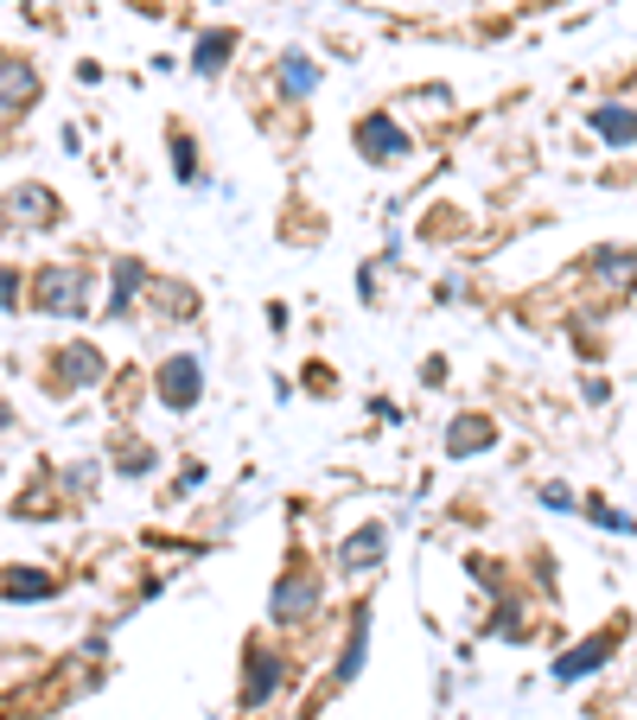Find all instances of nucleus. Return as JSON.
I'll list each match as a JSON object with an SVG mask.
<instances>
[{
  "label": "nucleus",
  "instance_id": "1",
  "mask_svg": "<svg viewBox=\"0 0 637 720\" xmlns=\"http://www.w3.org/2000/svg\"><path fill=\"white\" fill-rule=\"evenodd\" d=\"M26 294H33V312L83 319V312H90V274H83L76 262H45V268H33Z\"/></svg>",
  "mask_w": 637,
  "mask_h": 720
},
{
  "label": "nucleus",
  "instance_id": "2",
  "mask_svg": "<svg viewBox=\"0 0 637 720\" xmlns=\"http://www.w3.org/2000/svg\"><path fill=\"white\" fill-rule=\"evenodd\" d=\"M312 612H319V574L287 568L274 580V593H268V618H274V625H306Z\"/></svg>",
  "mask_w": 637,
  "mask_h": 720
},
{
  "label": "nucleus",
  "instance_id": "3",
  "mask_svg": "<svg viewBox=\"0 0 637 720\" xmlns=\"http://www.w3.org/2000/svg\"><path fill=\"white\" fill-rule=\"evenodd\" d=\"M153 396H160V409H173V415L198 409V396H204V364H198L191 351L166 357V364H160V377H153Z\"/></svg>",
  "mask_w": 637,
  "mask_h": 720
},
{
  "label": "nucleus",
  "instance_id": "4",
  "mask_svg": "<svg viewBox=\"0 0 637 720\" xmlns=\"http://www.w3.org/2000/svg\"><path fill=\"white\" fill-rule=\"evenodd\" d=\"M351 141H357V153L370 160V166H396V160H409V134H402V121L396 115L370 109L357 128H351Z\"/></svg>",
  "mask_w": 637,
  "mask_h": 720
},
{
  "label": "nucleus",
  "instance_id": "5",
  "mask_svg": "<svg viewBox=\"0 0 637 720\" xmlns=\"http://www.w3.org/2000/svg\"><path fill=\"white\" fill-rule=\"evenodd\" d=\"M0 217L13 229H51V224H64V204H58L51 186H13L0 198Z\"/></svg>",
  "mask_w": 637,
  "mask_h": 720
},
{
  "label": "nucleus",
  "instance_id": "6",
  "mask_svg": "<svg viewBox=\"0 0 637 720\" xmlns=\"http://www.w3.org/2000/svg\"><path fill=\"white\" fill-rule=\"evenodd\" d=\"M109 377V357H103V351H96V344H58V351H51V382H58V389H96V382Z\"/></svg>",
  "mask_w": 637,
  "mask_h": 720
},
{
  "label": "nucleus",
  "instance_id": "7",
  "mask_svg": "<svg viewBox=\"0 0 637 720\" xmlns=\"http://www.w3.org/2000/svg\"><path fill=\"white\" fill-rule=\"evenodd\" d=\"M382 555H389V530H382V523H357V530L338 542V568H344V574L382 568Z\"/></svg>",
  "mask_w": 637,
  "mask_h": 720
},
{
  "label": "nucleus",
  "instance_id": "8",
  "mask_svg": "<svg viewBox=\"0 0 637 720\" xmlns=\"http://www.w3.org/2000/svg\"><path fill=\"white\" fill-rule=\"evenodd\" d=\"M491 440H497V421L479 415V409H465V415H452V427H447V459H479Z\"/></svg>",
  "mask_w": 637,
  "mask_h": 720
},
{
  "label": "nucleus",
  "instance_id": "9",
  "mask_svg": "<svg viewBox=\"0 0 637 720\" xmlns=\"http://www.w3.org/2000/svg\"><path fill=\"white\" fill-rule=\"evenodd\" d=\"M618 650V632H600V638H587V645H574V650H562V663H555V676L562 683H580V676H593L605 657Z\"/></svg>",
  "mask_w": 637,
  "mask_h": 720
},
{
  "label": "nucleus",
  "instance_id": "10",
  "mask_svg": "<svg viewBox=\"0 0 637 720\" xmlns=\"http://www.w3.org/2000/svg\"><path fill=\"white\" fill-rule=\"evenodd\" d=\"M33 103H38V71L26 58L0 51V109H33Z\"/></svg>",
  "mask_w": 637,
  "mask_h": 720
},
{
  "label": "nucleus",
  "instance_id": "11",
  "mask_svg": "<svg viewBox=\"0 0 637 720\" xmlns=\"http://www.w3.org/2000/svg\"><path fill=\"white\" fill-rule=\"evenodd\" d=\"M281 688V657H268L262 645H249V676H243V708H262Z\"/></svg>",
  "mask_w": 637,
  "mask_h": 720
},
{
  "label": "nucleus",
  "instance_id": "12",
  "mask_svg": "<svg viewBox=\"0 0 637 720\" xmlns=\"http://www.w3.org/2000/svg\"><path fill=\"white\" fill-rule=\"evenodd\" d=\"M593 121V134H600L605 147H632L637 141V109H618V103H600V109L587 115Z\"/></svg>",
  "mask_w": 637,
  "mask_h": 720
},
{
  "label": "nucleus",
  "instance_id": "13",
  "mask_svg": "<svg viewBox=\"0 0 637 720\" xmlns=\"http://www.w3.org/2000/svg\"><path fill=\"white\" fill-rule=\"evenodd\" d=\"M593 281H600L605 294H625L637 281V249H600L593 256Z\"/></svg>",
  "mask_w": 637,
  "mask_h": 720
},
{
  "label": "nucleus",
  "instance_id": "14",
  "mask_svg": "<svg viewBox=\"0 0 637 720\" xmlns=\"http://www.w3.org/2000/svg\"><path fill=\"white\" fill-rule=\"evenodd\" d=\"M141 287H148V268L134 262V256H128V262H115V294H109L103 312H109V319H128L134 300H141Z\"/></svg>",
  "mask_w": 637,
  "mask_h": 720
},
{
  "label": "nucleus",
  "instance_id": "15",
  "mask_svg": "<svg viewBox=\"0 0 637 720\" xmlns=\"http://www.w3.org/2000/svg\"><path fill=\"white\" fill-rule=\"evenodd\" d=\"M229 58H236V33H229V26H211V33L198 38V51H191V71H198V76H217Z\"/></svg>",
  "mask_w": 637,
  "mask_h": 720
},
{
  "label": "nucleus",
  "instance_id": "16",
  "mask_svg": "<svg viewBox=\"0 0 637 720\" xmlns=\"http://www.w3.org/2000/svg\"><path fill=\"white\" fill-rule=\"evenodd\" d=\"M0 593H7V600H51L58 580L38 574V568H13V574H0Z\"/></svg>",
  "mask_w": 637,
  "mask_h": 720
},
{
  "label": "nucleus",
  "instance_id": "17",
  "mask_svg": "<svg viewBox=\"0 0 637 720\" xmlns=\"http://www.w3.org/2000/svg\"><path fill=\"white\" fill-rule=\"evenodd\" d=\"M312 90H319V71L306 64L300 51H287L281 58V96H312Z\"/></svg>",
  "mask_w": 637,
  "mask_h": 720
},
{
  "label": "nucleus",
  "instance_id": "18",
  "mask_svg": "<svg viewBox=\"0 0 637 720\" xmlns=\"http://www.w3.org/2000/svg\"><path fill=\"white\" fill-rule=\"evenodd\" d=\"M364 645H370V612H357V625H351V638H344V657H338V676H344V683L364 670Z\"/></svg>",
  "mask_w": 637,
  "mask_h": 720
},
{
  "label": "nucleus",
  "instance_id": "19",
  "mask_svg": "<svg viewBox=\"0 0 637 720\" xmlns=\"http://www.w3.org/2000/svg\"><path fill=\"white\" fill-rule=\"evenodd\" d=\"M160 312H166V319H191V312H198V294H191V287H173V281H166V287H160Z\"/></svg>",
  "mask_w": 637,
  "mask_h": 720
},
{
  "label": "nucleus",
  "instance_id": "20",
  "mask_svg": "<svg viewBox=\"0 0 637 720\" xmlns=\"http://www.w3.org/2000/svg\"><path fill=\"white\" fill-rule=\"evenodd\" d=\"M173 173H179V179H198V147H191V134H173Z\"/></svg>",
  "mask_w": 637,
  "mask_h": 720
},
{
  "label": "nucleus",
  "instance_id": "21",
  "mask_svg": "<svg viewBox=\"0 0 637 720\" xmlns=\"http://www.w3.org/2000/svg\"><path fill=\"white\" fill-rule=\"evenodd\" d=\"M587 517H593V523H605V530H618V535H637V523H632V517H618L612 504H587Z\"/></svg>",
  "mask_w": 637,
  "mask_h": 720
},
{
  "label": "nucleus",
  "instance_id": "22",
  "mask_svg": "<svg viewBox=\"0 0 637 720\" xmlns=\"http://www.w3.org/2000/svg\"><path fill=\"white\" fill-rule=\"evenodd\" d=\"M26 294V281H20V268H0V312H13Z\"/></svg>",
  "mask_w": 637,
  "mask_h": 720
},
{
  "label": "nucleus",
  "instance_id": "23",
  "mask_svg": "<svg viewBox=\"0 0 637 720\" xmlns=\"http://www.w3.org/2000/svg\"><path fill=\"white\" fill-rule=\"evenodd\" d=\"M115 465H121V472H134V479H141V472H148L153 459H148V447H121V459H115Z\"/></svg>",
  "mask_w": 637,
  "mask_h": 720
},
{
  "label": "nucleus",
  "instance_id": "24",
  "mask_svg": "<svg viewBox=\"0 0 637 720\" xmlns=\"http://www.w3.org/2000/svg\"><path fill=\"white\" fill-rule=\"evenodd\" d=\"M542 504H548V510H574V492H567V485H542Z\"/></svg>",
  "mask_w": 637,
  "mask_h": 720
},
{
  "label": "nucleus",
  "instance_id": "25",
  "mask_svg": "<svg viewBox=\"0 0 637 720\" xmlns=\"http://www.w3.org/2000/svg\"><path fill=\"white\" fill-rule=\"evenodd\" d=\"M134 7H148V13H160V0H134Z\"/></svg>",
  "mask_w": 637,
  "mask_h": 720
}]
</instances>
